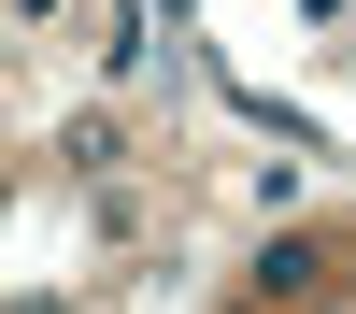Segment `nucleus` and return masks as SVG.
Here are the masks:
<instances>
[{
  "mask_svg": "<svg viewBox=\"0 0 356 314\" xmlns=\"http://www.w3.org/2000/svg\"><path fill=\"white\" fill-rule=\"evenodd\" d=\"M314 272H328V257H314V243H271V257H257V300H300Z\"/></svg>",
  "mask_w": 356,
  "mask_h": 314,
  "instance_id": "obj_1",
  "label": "nucleus"
}]
</instances>
